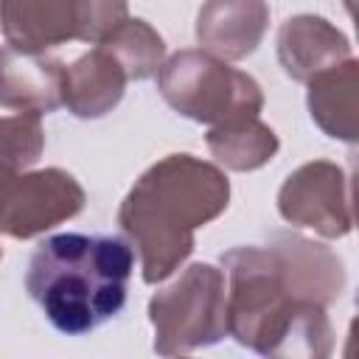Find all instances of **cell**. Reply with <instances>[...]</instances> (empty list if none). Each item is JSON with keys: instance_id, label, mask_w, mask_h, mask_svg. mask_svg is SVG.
<instances>
[{"instance_id": "6da1fadb", "label": "cell", "mask_w": 359, "mask_h": 359, "mask_svg": "<svg viewBox=\"0 0 359 359\" xmlns=\"http://www.w3.org/2000/svg\"><path fill=\"white\" fill-rule=\"evenodd\" d=\"M230 275L227 334L269 356L331 353L325 306L342 292L339 258L309 238L278 233L269 244L222 255Z\"/></svg>"}, {"instance_id": "7a4b0ae2", "label": "cell", "mask_w": 359, "mask_h": 359, "mask_svg": "<svg viewBox=\"0 0 359 359\" xmlns=\"http://www.w3.org/2000/svg\"><path fill=\"white\" fill-rule=\"evenodd\" d=\"M227 199L224 171L194 154H168L146 168L118 210L121 230L140 250L143 280H165L194 252V230L216 219Z\"/></svg>"}, {"instance_id": "3957f363", "label": "cell", "mask_w": 359, "mask_h": 359, "mask_svg": "<svg viewBox=\"0 0 359 359\" xmlns=\"http://www.w3.org/2000/svg\"><path fill=\"white\" fill-rule=\"evenodd\" d=\"M132 269L135 252L129 241L59 233L36 244L25 289L56 331L81 337L123 309Z\"/></svg>"}, {"instance_id": "277c9868", "label": "cell", "mask_w": 359, "mask_h": 359, "mask_svg": "<svg viewBox=\"0 0 359 359\" xmlns=\"http://www.w3.org/2000/svg\"><path fill=\"white\" fill-rule=\"evenodd\" d=\"M157 87L180 115L208 126L258 118L264 109L258 81L208 50L174 53L165 65H160Z\"/></svg>"}, {"instance_id": "5b68a950", "label": "cell", "mask_w": 359, "mask_h": 359, "mask_svg": "<svg viewBox=\"0 0 359 359\" xmlns=\"http://www.w3.org/2000/svg\"><path fill=\"white\" fill-rule=\"evenodd\" d=\"M149 320L154 351L163 356L219 342L227 334L224 272L210 264H191L168 289L151 297Z\"/></svg>"}, {"instance_id": "8992f818", "label": "cell", "mask_w": 359, "mask_h": 359, "mask_svg": "<svg viewBox=\"0 0 359 359\" xmlns=\"http://www.w3.org/2000/svg\"><path fill=\"white\" fill-rule=\"evenodd\" d=\"M126 17V0H0V31L17 50L45 53L70 39L101 42Z\"/></svg>"}, {"instance_id": "52a82bcc", "label": "cell", "mask_w": 359, "mask_h": 359, "mask_svg": "<svg viewBox=\"0 0 359 359\" xmlns=\"http://www.w3.org/2000/svg\"><path fill=\"white\" fill-rule=\"evenodd\" d=\"M84 208V191L73 174L45 168L0 182V233L11 238L39 236Z\"/></svg>"}, {"instance_id": "ba28073f", "label": "cell", "mask_w": 359, "mask_h": 359, "mask_svg": "<svg viewBox=\"0 0 359 359\" xmlns=\"http://www.w3.org/2000/svg\"><path fill=\"white\" fill-rule=\"evenodd\" d=\"M278 210L286 222L311 227L320 236H345L353 227L345 171L328 160L300 165L286 177L278 194Z\"/></svg>"}, {"instance_id": "9c48e42d", "label": "cell", "mask_w": 359, "mask_h": 359, "mask_svg": "<svg viewBox=\"0 0 359 359\" xmlns=\"http://www.w3.org/2000/svg\"><path fill=\"white\" fill-rule=\"evenodd\" d=\"M129 73L115 50L98 42L62 70V104L79 118H101L123 98Z\"/></svg>"}, {"instance_id": "30bf717a", "label": "cell", "mask_w": 359, "mask_h": 359, "mask_svg": "<svg viewBox=\"0 0 359 359\" xmlns=\"http://www.w3.org/2000/svg\"><path fill=\"white\" fill-rule=\"evenodd\" d=\"M62 70L65 65L45 53L0 48V104L20 112H53L62 107Z\"/></svg>"}, {"instance_id": "8fae6325", "label": "cell", "mask_w": 359, "mask_h": 359, "mask_svg": "<svg viewBox=\"0 0 359 359\" xmlns=\"http://www.w3.org/2000/svg\"><path fill=\"white\" fill-rule=\"evenodd\" d=\"M269 22L264 0H208L196 20V39L213 56H250Z\"/></svg>"}, {"instance_id": "7c38bea8", "label": "cell", "mask_w": 359, "mask_h": 359, "mask_svg": "<svg viewBox=\"0 0 359 359\" xmlns=\"http://www.w3.org/2000/svg\"><path fill=\"white\" fill-rule=\"evenodd\" d=\"M278 59L292 79L309 81L311 76L351 59V45L328 20L300 14L283 22L278 34Z\"/></svg>"}, {"instance_id": "4fadbf2b", "label": "cell", "mask_w": 359, "mask_h": 359, "mask_svg": "<svg viewBox=\"0 0 359 359\" xmlns=\"http://www.w3.org/2000/svg\"><path fill=\"white\" fill-rule=\"evenodd\" d=\"M356 59H345L309 79V109L328 137L356 140Z\"/></svg>"}, {"instance_id": "5bb4252c", "label": "cell", "mask_w": 359, "mask_h": 359, "mask_svg": "<svg viewBox=\"0 0 359 359\" xmlns=\"http://www.w3.org/2000/svg\"><path fill=\"white\" fill-rule=\"evenodd\" d=\"M208 149L222 165L233 171H252L275 157L278 137L258 118H247V121L227 123V126H210Z\"/></svg>"}, {"instance_id": "9a60e30c", "label": "cell", "mask_w": 359, "mask_h": 359, "mask_svg": "<svg viewBox=\"0 0 359 359\" xmlns=\"http://www.w3.org/2000/svg\"><path fill=\"white\" fill-rule=\"evenodd\" d=\"M101 42L115 50V56L123 62L129 79H135V81L151 79L163 65L165 45H163L160 34L151 25H146L143 20H123Z\"/></svg>"}, {"instance_id": "2e32d148", "label": "cell", "mask_w": 359, "mask_h": 359, "mask_svg": "<svg viewBox=\"0 0 359 359\" xmlns=\"http://www.w3.org/2000/svg\"><path fill=\"white\" fill-rule=\"evenodd\" d=\"M45 135L36 112H17L0 118V182L34 165L42 154Z\"/></svg>"}, {"instance_id": "e0dca14e", "label": "cell", "mask_w": 359, "mask_h": 359, "mask_svg": "<svg viewBox=\"0 0 359 359\" xmlns=\"http://www.w3.org/2000/svg\"><path fill=\"white\" fill-rule=\"evenodd\" d=\"M0 258H3V250H0Z\"/></svg>"}]
</instances>
